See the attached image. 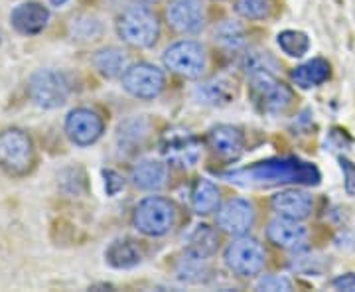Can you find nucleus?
<instances>
[{
    "label": "nucleus",
    "mask_w": 355,
    "mask_h": 292,
    "mask_svg": "<svg viewBox=\"0 0 355 292\" xmlns=\"http://www.w3.org/2000/svg\"><path fill=\"white\" fill-rule=\"evenodd\" d=\"M279 48L291 58H302L310 50V38L300 30H284L277 36Z\"/></svg>",
    "instance_id": "obj_27"
},
{
    "label": "nucleus",
    "mask_w": 355,
    "mask_h": 292,
    "mask_svg": "<svg viewBox=\"0 0 355 292\" xmlns=\"http://www.w3.org/2000/svg\"><path fill=\"white\" fill-rule=\"evenodd\" d=\"M257 291H268V292H288L292 291V280L280 275H263L257 280Z\"/></svg>",
    "instance_id": "obj_32"
},
{
    "label": "nucleus",
    "mask_w": 355,
    "mask_h": 292,
    "mask_svg": "<svg viewBox=\"0 0 355 292\" xmlns=\"http://www.w3.org/2000/svg\"><path fill=\"white\" fill-rule=\"evenodd\" d=\"M105 132V121L97 111L77 107L65 117V135L77 146H91Z\"/></svg>",
    "instance_id": "obj_11"
},
{
    "label": "nucleus",
    "mask_w": 355,
    "mask_h": 292,
    "mask_svg": "<svg viewBox=\"0 0 355 292\" xmlns=\"http://www.w3.org/2000/svg\"><path fill=\"white\" fill-rule=\"evenodd\" d=\"M50 2L53 4V6H64V4H67L69 0H50Z\"/></svg>",
    "instance_id": "obj_36"
},
{
    "label": "nucleus",
    "mask_w": 355,
    "mask_h": 292,
    "mask_svg": "<svg viewBox=\"0 0 355 292\" xmlns=\"http://www.w3.org/2000/svg\"><path fill=\"white\" fill-rule=\"evenodd\" d=\"M207 142L211 151L223 160H237L245 151V135L241 128L233 125H217L207 132Z\"/></svg>",
    "instance_id": "obj_16"
},
{
    "label": "nucleus",
    "mask_w": 355,
    "mask_h": 292,
    "mask_svg": "<svg viewBox=\"0 0 355 292\" xmlns=\"http://www.w3.org/2000/svg\"><path fill=\"white\" fill-rule=\"evenodd\" d=\"M191 95L202 105L225 107L235 97V85L227 77H214V79H207V81H202L200 85H196Z\"/></svg>",
    "instance_id": "obj_18"
},
{
    "label": "nucleus",
    "mask_w": 355,
    "mask_h": 292,
    "mask_svg": "<svg viewBox=\"0 0 355 292\" xmlns=\"http://www.w3.org/2000/svg\"><path fill=\"white\" fill-rule=\"evenodd\" d=\"M272 209L279 214L280 217H288V219H298L302 221L312 214L314 207V200L310 194L302 190H282L277 191L270 200Z\"/></svg>",
    "instance_id": "obj_17"
},
{
    "label": "nucleus",
    "mask_w": 355,
    "mask_h": 292,
    "mask_svg": "<svg viewBox=\"0 0 355 292\" xmlns=\"http://www.w3.org/2000/svg\"><path fill=\"white\" fill-rule=\"evenodd\" d=\"M168 24L180 34H198L205 26L202 0H170L166 8Z\"/></svg>",
    "instance_id": "obj_13"
},
{
    "label": "nucleus",
    "mask_w": 355,
    "mask_h": 292,
    "mask_svg": "<svg viewBox=\"0 0 355 292\" xmlns=\"http://www.w3.org/2000/svg\"><path fill=\"white\" fill-rule=\"evenodd\" d=\"M130 180L139 190H160V188H164L166 180H168V166L156 158H144L135 164L132 172H130Z\"/></svg>",
    "instance_id": "obj_19"
},
{
    "label": "nucleus",
    "mask_w": 355,
    "mask_h": 292,
    "mask_svg": "<svg viewBox=\"0 0 355 292\" xmlns=\"http://www.w3.org/2000/svg\"><path fill=\"white\" fill-rule=\"evenodd\" d=\"M331 286H334L336 291L355 292V275L354 273L342 275V277H338V279L331 280Z\"/></svg>",
    "instance_id": "obj_35"
},
{
    "label": "nucleus",
    "mask_w": 355,
    "mask_h": 292,
    "mask_svg": "<svg viewBox=\"0 0 355 292\" xmlns=\"http://www.w3.org/2000/svg\"><path fill=\"white\" fill-rule=\"evenodd\" d=\"M176 205L162 196H148L140 200L132 212V225L146 237L168 235L176 225Z\"/></svg>",
    "instance_id": "obj_3"
},
{
    "label": "nucleus",
    "mask_w": 355,
    "mask_h": 292,
    "mask_svg": "<svg viewBox=\"0 0 355 292\" xmlns=\"http://www.w3.org/2000/svg\"><path fill=\"white\" fill-rule=\"evenodd\" d=\"M34 166V144L28 132L6 128L0 132V168L10 176H24Z\"/></svg>",
    "instance_id": "obj_5"
},
{
    "label": "nucleus",
    "mask_w": 355,
    "mask_h": 292,
    "mask_svg": "<svg viewBox=\"0 0 355 292\" xmlns=\"http://www.w3.org/2000/svg\"><path fill=\"white\" fill-rule=\"evenodd\" d=\"M121 79H123L125 91L142 101H153L166 87L164 71L158 65L148 64V62L128 65Z\"/></svg>",
    "instance_id": "obj_10"
},
{
    "label": "nucleus",
    "mask_w": 355,
    "mask_h": 292,
    "mask_svg": "<svg viewBox=\"0 0 355 292\" xmlns=\"http://www.w3.org/2000/svg\"><path fill=\"white\" fill-rule=\"evenodd\" d=\"M249 79V97L257 111L265 114H282L291 109L294 91L286 83L279 81L275 74H259Z\"/></svg>",
    "instance_id": "obj_4"
},
{
    "label": "nucleus",
    "mask_w": 355,
    "mask_h": 292,
    "mask_svg": "<svg viewBox=\"0 0 355 292\" xmlns=\"http://www.w3.org/2000/svg\"><path fill=\"white\" fill-rule=\"evenodd\" d=\"M116 34L132 48H153L160 38V22L146 6H130L116 18Z\"/></svg>",
    "instance_id": "obj_2"
},
{
    "label": "nucleus",
    "mask_w": 355,
    "mask_h": 292,
    "mask_svg": "<svg viewBox=\"0 0 355 292\" xmlns=\"http://www.w3.org/2000/svg\"><path fill=\"white\" fill-rule=\"evenodd\" d=\"M160 153L166 162L180 168H193L202 158V140L188 128L172 127L160 139Z\"/></svg>",
    "instance_id": "obj_9"
},
{
    "label": "nucleus",
    "mask_w": 355,
    "mask_h": 292,
    "mask_svg": "<svg viewBox=\"0 0 355 292\" xmlns=\"http://www.w3.org/2000/svg\"><path fill=\"white\" fill-rule=\"evenodd\" d=\"M10 22L16 32L24 36H36L40 32H44L50 22V10L34 0L22 2L10 12Z\"/></svg>",
    "instance_id": "obj_15"
},
{
    "label": "nucleus",
    "mask_w": 355,
    "mask_h": 292,
    "mask_svg": "<svg viewBox=\"0 0 355 292\" xmlns=\"http://www.w3.org/2000/svg\"><path fill=\"white\" fill-rule=\"evenodd\" d=\"M71 32L79 40H97L103 34V26L95 18H77L71 24Z\"/></svg>",
    "instance_id": "obj_31"
},
{
    "label": "nucleus",
    "mask_w": 355,
    "mask_h": 292,
    "mask_svg": "<svg viewBox=\"0 0 355 292\" xmlns=\"http://www.w3.org/2000/svg\"><path fill=\"white\" fill-rule=\"evenodd\" d=\"M266 237L275 247L286 249V251H302L308 243V229L298 219L279 216L268 223Z\"/></svg>",
    "instance_id": "obj_14"
},
{
    "label": "nucleus",
    "mask_w": 355,
    "mask_h": 292,
    "mask_svg": "<svg viewBox=\"0 0 355 292\" xmlns=\"http://www.w3.org/2000/svg\"><path fill=\"white\" fill-rule=\"evenodd\" d=\"M216 42L227 50H239L247 44V32L239 22L227 20L216 28Z\"/></svg>",
    "instance_id": "obj_26"
},
{
    "label": "nucleus",
    "mask_w": 355,
    "mask_h": 292,
    "mask_svg": "<svg viewBox=\"0 0 355 292\" xmlns=\"http://www.w3.org/2000/svg\"><path fill=\"white\" fill-rule=\"evenodd\" d=\"M209 267H207V261L203 259H193L184 255L180 265L176 268V275L180 280H186V282H205L209 279Z\"/></svg>",
    "instance_id": "obj_29"
},
{
    "label": "nucleus",
    "mask_w": 355,
    "mask_h": 292,
    "mask_svg": "<svg viewBox=\"0 0 355 292\" xmlns=\"http://www.w3.org/2000/svg\"><path fill=\"white\" fill-rule=\"evenodd\" d=\"M71 93L69 77L58 69H38L28 81V95L42 109L62 107Z\"/></svg>",
    "instance_id": "obj_6"
},
{
    "label": "nucleus",
    "mask_w": 355,
    "mask_h": 292,
    "mask_svg": "<svg viewBox=\"0 0 355 292\" xmlns=\"http://www.w3.org/2000/svg\"><path fill=\"white\" fill-rule=\"evenodd\" d=\"M275 0H237L235 12L245 20H265L272 14Z\"/></svg>",
    "instance_id": "obj_30"
},
{
    "label": "nucleus",
    "mask_w": 355,
    "mask_h": 292,
    "mask_svg": "<svg viewBox=\"0 0 355 292\" xmlns=\"http://www.w3.org/2000/svg\"><path fill=\"white\" fill-rule=\"evenodd\" d=\"M105 259L113 268H135L142 263V249L132 239H116L107 247Z\"/></svg>",
    "instance_id": "obj_21"
},
{
    "label": "nucleus",
    "mask_w": 355,
    "mask_h": 292,
    "mask_svg": "<svg viewBox=\"0 0 355 292\" xmlns=\"http://www.w3.org/2000/svg\"><path fill=\"white\" fill-rule=\"evenodd\" d=\"M91 62L103 77L114 79V77H123V74L127 71L128 55L119 48H103L95 51Z\"/></svg>",
    "instance_id": "obj_23"
},
{
    "label": "nucleus",
    "mask_w": 355,
    "mask_h": 292,
    "mask_svg": "<svg viewBox=\"0 0 355 292\" xmlns=\"http://www.w3.org/2000/svg\"><path fill=\"white\" fill-rule=\"evenodd\" d=\"M331 77V67L324 58H314L306 64L298 65L292 71V81L302 87V89H312L322 83H326Z\"/></svg>",
    "instance_id": "obj_22"
},
{
    "label": "nucleus",
    "mask_w": 355,
    "mask_h": 292,
    "mask_svg": "<svg viewBox=\"0 0 355 292\" xmlns=\"http://www.w3.org/2000/svg\"><path fill=\"white\" fill-rule=\"evenodd\" d=\"M219 200H221V191L211 180L200 178L196 182V186L191 190V207L196 214L207 216V214L216 212Z\"/></svg>",
    "instance_id": "obj_24"
},
{
    "label": "nucleus",
    "mask_w": 355,
    "mask_h": 292,
    "mask_svg": "<svg viewBox=\"0 0 355 292\" xmlns=\"http://www.w3.org/2000/svg\"><path fill=\"white\" fill-rule=\"evenodd\" d=\"M217 227L221 229L223 233L229 235H245L247 231H251L254 225V214L253 203L243 198H231L223 205L217 207Z\"/></svg>",
    "instance_id": "obj_12"
},
{
    "label": "nucleus",
    "mask_w": 355,
    "mask_h": 292,
    "mask_svg": "<svg viewBox=\"0 0 355 292\" xmlns=\"http://www.w3.org/2000/svg\"><path fill=\"white\" fill-rule=\"evenodd\" d=\"M162 62L176 76L186 79H200L207 69V53L200 42L180 40L164 51Z\"/></svg>",
    "instance_id": "obj_8"
},
{
    "label": "nucleus",
    "mask_w": 355,
    "mask_h": 292,
    "mask_svg": "<svg viewBox=\"0 0 355 292\" xmlns=\"http://www.w3.org/2000/svg\"><path fill=\"white\" fill-rule=\"evenodd\" d=\"M239 65L249 77L259 76V74H277L280 69L279 60L266 50L245 51Z\"/></svg>",
    "instance_id": "obj_25"
},
{
    "label": "nucleus",
    "mask_w": 355,
    "mask_h": 292,
    "mask_svg": "<svg viewBox=\"0 0 355 292\" xmlns=\"http://www.w3.org/2000/svg\"><path fill=\"white\" fill-rule=\"evenodd\" d=\"M340 164H342L343 170V186H345V191L347 196H355V164L347 158H340Z\"/></svg>",
    "instance_id": "obj_34"
},
{
    "label": "nucleus",
    "mask_w": 355,
    "mask_h": 292,
    "mask_svg": "<svg viewBox=\"0 0 355 292\" xmlns=\"http://www.w3.org/2000/svg\"><path fill=\"white\" fill-rule=\"evenodd\" d=\"M225 265L231 273L243 279H251L263 273L266 263V253L263 245L249 237V235H239L237 239L229 243L225 249Z\"/></svg>",
    "instance_id": "obj_7"
},
{
    "label": "nucleus",
    "mask_w": 355,
    "mask_h": 292,
    "mask_svg": "<svg viewBox=\"0 0 355 292\" xmlns=\"http://www.w3.org/2000/svg\"><path fill=\"white\" fill-rule=\"evenodd\" d=\"M148 130H150V123L144 117H135V119H128L127 123L121 125L119 140H121V144L140 146L142 140L148 137Z\"/></svg>",
    "instance_id": "obj_28"
},
{
    "label": "nucleus",
    "mask_w": 355,
    "mask_h": 292,
    "mask_svg": "<svg viewBox=\"0 0 355 292\" xmlns=\"http://www.w3.org/2000/svg\"><path fill=\"white\" fill-rule=\"evenodd\" d=\"M217 249H219V237H217L216 229L205 225V223H200L190 233V237L186 241L184 255L193 257V259L209 261L217 253Z\"/></svg>",
    "instance_id": "obj_20"
},
{
    "label": "nucleus",
    "mask_w": 355,
    "mask_h": 292,
    "mask_svg": "<svg viewBox=\"0 0 355 292\" xmlns=\"http://www.w3.org/2000/svg\"><path fill=\"white\" fill-rule=\"evenodd\" d=\"M103 178H105V191H107V196H116L119 191L125 188V178L119 172H114V170H105Z\"/></svg>",
    "instance_id": "obj_33"
},
{
    "label": "nucleus",
    "mask_w": 355,
    "mask_h": 292,
    "mask_svg": "<svg viewBox=\"0 0 355 292\" xmlns=\"http://www.w3.org/2000/svg\"><path fill=\"white\" fill-rule=\"evenodd\" d=\"M221 176L237 186H277V184L318 186L322 180V174L316 166L298 158H268L247 168L221 172Z\"/></svg>",
    "instance_id": "obj_1"
}]
</instances>
